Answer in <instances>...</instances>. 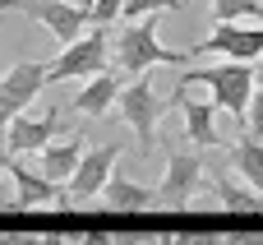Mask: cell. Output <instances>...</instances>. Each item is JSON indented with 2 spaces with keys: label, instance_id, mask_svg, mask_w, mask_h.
I'll return each instance as SVG.
<instances>
[{
  "label": "cell",
  "instance_id": "obj_17",
  "mask_svg": "<svg viewBox=\"0 0 263 245\" xmlns=\"http://www.w3.org/2000/svg\"><path fill=\"white\" fill-rule=\"evenodd\" d=\"M231 162H236V176H240L250 190H259V195H263V139L245 134V139L231 148Z\"/></svg>",
  "mask_w": 263,
  "mask_h": 245
},
{
  "label": "cell",
  "instance_id": "obj_24",
  "mask_svg": "<svg viewBox=\"0 0 263 245\" xmlns=\"http://www.w3.org/2000/svg\"><path fill=\"white\" fill-rule=\"evenodd\" d=\"M74 245H116V232H102V227H88V232H79Z\"/></svg>",
  "mask_w": 263,
  "mask_h": 245
},
{
  "label": "cell",
  "instance_id": "obj_14",
  "mask_svg": "<svg viewBox=\"0 0 263 245\" xmlns=\"http://www.w3.org/2000/svg\"><path fill=\"white\" fill-rule=\"evenodd\" d=\"M83 153H88V144L83 139H51L37 157H42V176L46 181H55V185H69V176L79 171V162H83Z\"/></svg>",
  "mask_w": 263,
  "mask_h": 245
},
{
  "label": "cell",
  "instance_id": "obj_19",
  "mask_svg": "<svg viewBox=\"0 0 263 245\" xmlns=\"http://www.w3.org/2000/svg\"><path fill=\"white\" fill-rule=\"evenodd\" d=\"M166 9H180V0H125L120 19L134 23V19H153V14H166Z\"/></svg>",
  "mask_w": 263,
  "mask_h": 245
},
{
  "label": "cell",
  "instance_id": "obj_10",
  "mask_svg": "<svg viewBox=\"0 0 263 245\" xmlns=\"http://www.w3.org/2000/svg\"><path fill=\"white\" fill-rule=\"evenodd\" d=\"M55 130H60V111H55V107H42V111L28 107V111H18V116L5 125V148H9V157H14V153H42Z\"/></svg>",
  "mask_w": 263,
  "mask_h": 245
},
{
  "label": "cell",
  "instance_id": "obj_2",
  "mask_svg": "<svg viewBox=\"0 0 263 245\" xmlns=\"http://www.w3.org/2000/svg\"><path fill=\"white\" fill-rule=\"evenodd\" d=\"M180 83H185V88H190V83H203V88L213 93L217 111H227V116H236V120H245L250 97H254V69H250L245 60H227V65L185 69V74H180Z\"/></svg>",
  "mask_w": 263,
  "mask_h": 245
},
{
  "label": "cell",
  "instance_id": "obj_27",
  "mask_svg": "<svg viewBox=\"0 0 263 245\" xmlns=\"http://www.w3.org/2000/svg\"><path fill=\"white\" fill-rule=\"evenodd\" d=\"M42 245H74V236H60V232H51V236H42Z\"/></svg>",
  "mask_w": 263,
  "mask_h": 245
},
{
  "label": "cell",
  "instance_id": "obj_21",
  "mask_svg": "<svg viewBox=\"0 0 263 245\" xmlns=\"http://www.w3.org/2000/svg\"><path fill=\"white\" fill-rule=\"evenodd\" d=\"M171 245H227V232L199 227V232H171Z\"/></svg>",
  "mask_w": 263,
  "mask_h": 245
},
{
  "label": "cell",
  "instance_id": "obj_29",
  "mask_svg": "<svg viewBox=\"0 0 263 245\" xmlns=\"http://www.w3.org/2000/svg\"><path fill=\"white\" fill-rule=\"evenodd\" d=\"M5 69H9V65H5V42H0V74H5Z\"/></svg>",
  "mask_w": 263,
  "mask_h": 245
},
{
  "label": "cell",
  "instance_id": "obj_23",
  "mask_svg": "<svg viewBox=\"0 0 263 245\" xmlns=\"http://www.w3.org/2000/svg\"><path fill=\"white\" fill-rule=\"evenodd\" d=\"M227 245H263V227H231Z\"/></svg>",
  "mask_w": 263,
  "mask_h": 245
},
{
  "label": "cell",
  "instance_id": "obj_32",
  "mask_svg": "<svg viewBox=\"0 0 263 245\" xmlns=\"http://www.w3.org/2000/svg\"><path fill=\"white\" fill-rule=\"evenodd\" d=\"M180 5H185V0H180Z\"/></svg>",
  "mask_w": 263,
  "mask_h": 245
},
{
  "label": "cell",
  "instance_id": "obj_9",
  "mask_svg": "<svg viewBox=\"0 0 263 245\" xmlns=\"http://www.w3.org/2000/svg\"><path fill=\"white\" fill-rule=\"evenodd\" d=\"M120 167V144H97V148H88L83 153V162H79V171L69 176V204H92L102 190H106V181H111V171Z\"/></svg>",
  "mask_w": 263,
  "mask_h": 245
},
{
  "label": "cell",
  "instance_id": "obj_13",
  "mask_svg": "<svg viewBox=\"0 0 263 245\" xmlns=\"http://www.w3.org/2000/svg\"><path fill=\"white\" fill-rule=\"evenodd\" d=\"M120 88H125V79H120L116 69H102V74H92V79H83V83H79L74 111H79V116H106V111L116 107Z\"/></svg>",
  "mask_w": 263,
  "mask_h": 245
},
{
  "label": "cell",
  "instance_id": "obj_22",
  "mask_svg": "<svg viewBox=\"0 0 263 245\" xmlns=\"http://www.w3.org/2000/svg\"><path fill=\"white\" fill-rule=\"evenodd\" d=\"M120 9H125V0H92L88 23H92V28H111V23L120 19Z\"/></svg>",
  "mask_w": 263,
  "mask_h": 245
},
{
  "label": "cell",
  "instance_id": "obj_30",
  "mask_svg": "<svg viewBox=\"0 0 263 245\" xmlns=\"http://www.w3.org/2000/svg\"><path fill=\"white\" fill-rule=\"evenodd\" d=\"M157 245H171V236H157Z\"/></svg>",
  "mask_w": 263,
  "mask_h": 245
},
{
  "label": "cell",
  "instance_id": "obj_25",
  "mask_svg": "<svg viewBox=\"0 0 263 245\" xmlns=\"http://www.w3.org/2000/svg\"><path fill=\"white\" fill-rule=\"evenodd\" d=\"M0 245H42V232H14V227H5Z\"/></svg>",
  "mask_w": 263,
  "mask_h": 245
},
{
  "label": "cell",
  "instance_id": "obj_11",
  "mask_svg": "<svg viewBox=\"0 0 263 245\" xmlns=\"http://www.w3.org/2000/svg\"><path fill=\"white\" fill-rule=\"evenodd\" d=\"M9 181H14V208H65L69 204V190L55 185V181H46L28 162L9 157Z\"/></svg>",
  "mask_w": 263,
  "mask_h": 245
},
{
  "label": "cell",
  "instance_id": "obj_1",
  "mask_svg": "<svg viewBox=\"0 0 263 245\" xmlns=\"http://www.w3.org/2000/svg\"><path fill=\"white\" fill-rule=\"evenodd\" d=\"M190 56L185 51H171V46H162L157 42V23H148V19H134V23H125L120 32H116V69L120 74H148L153 65H171V69H180Z\"/></svg>",
  "mask_w": 263,
  "mask_h": 245
},
{
  "label": "cell",
  "instance_id": "obj_28",
  "mask_svg": "<svg viewBox=\"0 0 263 245\" xmlns=\"http://www.w3.org/2000/svg\"><path fill=\"white\" fill-rule=\"evenodd\" d=\"M69 5H79V9H92V0H69Z\"/></svg>",
  "mask_w": 263,
  "mask_h": 245
},
{
  "label": "cell",
  "instance_id": "obj_8",
  "mask_svg": "<svg viewBox=\"0 0 263 245\" xmlns=\"http://www.w3.org/2000/svg\"><path fill=\"white\" fill-rule=\"evenodd\" d=\"M46 88V65L42 60H14L0 74V125H9L18 111H28Z\"/></svg>",
  "mask_w": 263,
  "mask_h": 245
},
{
  "label": "cell",
  "instance_id": "obj_7",
  "mask_svg": "<svg viewBox=\"0 0 263 245\" xmlns=\"http://www.w3.org/2000/svg\"><path fill=\"white\" fill-rule=\"evenodd\" d=\"M194 56H227V60H259L263 56V19L254 23H217L194 51H190V60Z\"/></svg>",
  "mask_w": 263,
  "mask_h": 245
},
{
  "label": "cell",
  "instance_id": "obj_31",
  "mask_svg": "<svg viewBox=\"0 0 263 245\" xmlns=\"http://www.w3.org/2000/svg\"><path fill=\"white\" fill-rule=\"evenodd\" d=\"M148 245H157V236H153V241H148Z\"/></svg>",
  "mask_w": 263,
  "mask_h": 245
},
{
  "label": "cell",
  "instance_id": "obj_12",
  "mask_svg": "<svg viewBox=\"0 0 263 245\" xmlns=\"http://www.w3.org/2000/svg\"><path fill=\"white\" fill-rule=\"evenodd\" d=\"M166 102L180 107V116H185V134H190L194 148H217V144H222V130H217V102H199V97H190L185 83H176V97H166Z\"/></svg>",
  "mask_w": 263,
  "mask_h": 245
},
{
  "label": "cell",
  "instance_id": "obj_6",
  "mask_svg": "<svg viewBox=\"0 0 263 245\" xmlns=\"http://www.w3.org/2000/svg\"><path fill=\"white\" fill-rule=\"evenodd\" d=\"M0 14H28L32 23H42L60 46H69L74 37L88 32V9L69 5V0H0Z\"/></svg>",
  "mask_w": 263,
  "mask_h": 245
},
{
  "label": "cell",
  "instance_id": "obj_15",
  "mask_svg": "<svg viewBox=\"0 0 263 245\" xmlns=\"http://www.w3.org/2000/svg\"><path fill=\"white\" fill-rule=\"evenodd\" d=\"M102 199L111 204V213H143V208H157V190H148V185L129 181L120 167L111 171V181H106Z\"/></svg>",
  "mask_w": 263,
  "mask_h": 245
},
{
  "label": "cell",
  "instance_id": "obj_16",
  "mask_svg": "<svg viewBox=\"0 0 263 245\" xmlns=\"http://www.w3.org/2000/svg\"><path fill=\"white\" fill-rule=\"evenodd\" d=\"M208 195H213L227 213H259L263 208V195L250 190L240 176H208Z\"/></svg>",
  "mask_w": 263,
  "mask_h": 245
},
{
  "label": "cell",
  "instance_id": "obj_20",
  "mask_svg": "<svg viewBox=\"0 0 263 245\" xmlns=\"http://www.w3.org/2000/svg\"><path fill=\"white\" fill-rule=\"evenodd\" d=\"M245 134H263V69L254 74V97H250V111H245Z\"/></svg>",
  "mask_w": 263,
  "mask_h": 245
},
{
  "label": "cell",
  "instance_id": "obj_3",
  "mask_svg": "<svg viewBox=\"0 0 263 245\" xmlns=\"http://www.w3.org/2000/svg\"><path fill=\"white\" fill-rule=\"evenodd\" d=\"M116 111H120V120L134 130L139 148H143V153H153V144H157V125H162V111H166V97L153 88V79H148V74H134V79L120 88Z\"/></svg>",
  "mask_w": 263,
  "mask_h": 245
},
{
  "label": "cell",
  "instance_id": "obj_26",
  "mask_svg": "<svg viewBox=\"0 0 263 245\" xmlns=\"http://www.w3.org/2000/svg\"><path fill=\"white\" fill-rule=\"evenodd\" d=\"M5 181H9V148L0 139V204H5Z\"/></svg>",
  "mask_w": 263,
  "mask_h": 245
},
{
  "label": "cell",
  "instance_id": "obj_18",
  "mask_svg": "<svg viewBox=\"0 0 263 245\" xmlns=\"http://www.w3.org/2000/svg\"><path fill=\"white\" fill-rule=\"evenodd\" d=\"M263 19V0H213V23H240Z\"/></svg>",
  "mask_w": 263,
  "mask_h": 245
},
{
  "label": "cell",
  "instance_id": "obj_4",
  "mask_svg": "<svg viewBox=\"0 0 263 245\" xmlns=\"http://www.w3.org/2000/svg\"><path fill=\"white\" fill-rule=\"evenodd\" d=\"M111 69V37L106 28H88L83 37H74L51 65H46V83H65V79H92Z\"/></svg>",
  "mask_w": 263,
  "mask_h": 245
},
{
  "label": "cell",
  "instance_id": "obj_5",
  "mask_svg": "<svg viewBox=\"0 0 263 245\" xmlns=\"http://www.w3.org/2000/svg\"><path fill=\"white\" fill-rule=\"evenodd\" d=\"M203 190H208V167H203L199 148H171L166 153V176L157 185V208H185Z\"/></svg>",
  "mask_w": 263,
  "mask_h": 245
}]
</instances>
